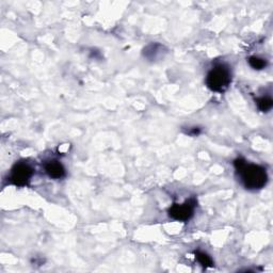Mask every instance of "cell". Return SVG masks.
Returning a JSON list of instances; mask_svg holds the SVG:
<instances>
[{"label": "cell", "instance_id": "9c48e42d", "mask_svg": "<svg viewBox=\"0 0 273 273\" xmlns=\"http://www.w3.org/2000/svg\"><path fill=\"white\" fill-rule=\"evenodd\" d=\"M249 64L250 67L254 69V70H257V71H260V70H264L266 67H267V60L266 59H263V58H259V57H250L249 58Z\"/></svg>", "mask_w": 273, "mask_h": 273}, {"label": "cell", "instance_id": "3957f363", "mask_svg": "<svg viewBox=\"0 0 273 273\" xmlns=\"http://www.w3.org/2000/svg\"><path fill=\"white\" fill-rule=\"evenodd\" d=\"M34 169L27 162L20 161L14 165V167L11 170L10 173V181L17 187H24L28 185L31 177L34 176Z\"/></svg>", "mask_w": 273, "mask_h": 273}, {"label": "cell", "instance_id": "5b68a950", "mask_svg": "<svg viewBox=\"0 0 273 273\" xmlns=\"http://www.w3.org/2000/svg\"><path fill=\"white\" fill-rule=\"evenodd\" d=\"M44 169L47 175L52 179H61L65 176V168L58 160H49L44 165Z\"/></svg>", "mask_w": 273, "mask_h": 273}, {"label": "cell", "instance_id": "ba28073f", "mask_svg": "<svg viewBox=\"0 0 273 273\" xmlns=\"http://www.w3.org/2000/svg\"><path fill=\"white\" fill-rule=\"evenodd\" d=\"M195 258L198 259L199 263L204 267V268H211L214 267V260L213 258L205 252H201V251H198L195 252Z\"/></svg>", "mask_w": 273, "mask_h": 273}, {"label": "cell", "instance_id": "52a82bcc", "mask_svg": "<svg viewBox=\"0 0 273 273\" xmlns=\"http://www.w3.org/2000/svg\"><path fill=\"white\" fill-rule=\"evenodd\" d=\"M256 105L261 112H269L273 107V101L270 96H261L256 100Z\"/></svg>", "mask_w": 273, "mask_h": 273}, {"label": "cell", "instance_id": "8992f818", "mask_svg": "<svg viewBox=\"0 0 273 273\" xmlns=\"http://www.w3.org/2000/svg\"><path fill=\"white\" fill-rule=\"evenodd\" d=\"M163 48L165 47L158 43H151L143 49V56L150 61H154L163 56Z\"/></svg>", "mask_w": 273, "mask_h": 273}, {"label": "cell", "instance_id": "277c9868", "mask_svg": "<svg viewBox=\"0 0 273 273\" xmlns=\"http://www.w3.org/2000/svg\"><path fill=\"white\" fill-rule=\"evenodd\" d=\"M196 207V201L194 199L187 200L183 204H173L169 209V216L177 221H189Z\"/></svg>", "mask_w": 273, "mask_h": 273}, {"label": "cell", "instance_id": "6da1fadb", "mask_svg": "<svg viewBox=\"0 0 273 273\" xmlns=\"http://www.w3.org/2000/svg\"><path fill=\"white\" fill-rule=\"evenodd\" d=\"M236 172L245 188L248 190H260L268 183V174L264 167L254 163H249L242 158L234 161Z\"/></svg>", "mask_w": 273, "mask_h": 273}, {"label": "cell", "instance_id": "7a4b0ae2", "mask_svg": "<svg viewBox=\"0 0 273 273\" xmlns=\"http://www.w3.org/2000/svg\"><path fill=\"white\" fill-rule=\"evenodd\" d=\"M232 82V72L227 65L218 64L207 74L206 84L214 91L221 93L224 92Z\"/></svg>", "mask_w": 273, "mask_h": 273}]
</instances>
